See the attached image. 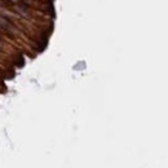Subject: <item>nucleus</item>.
I'll return each instance as SVG.
<instances>
[{
  "mask_svg": "<svg viewBox=\"0 0 168 168\" xmlns=\"http://www.w3.org/2000/svg\"><path fill=\"white\" fill-rule=\"evenodd\" d=\"M0 26L4 27V29H10L12 23L8 21V19L5 17H3V16H0Z\"/></svg>",
  "mask_w": 168,
  "mask_h": 168,
  "instance_id": "obj_1",
  "label": "nucleus"
},
{
  "mask_svg": "<svg viewBox=\"0 0 168 168\" xmlns=\"http://www.w3.org/2000/svg\"><path fill=\"white\" fill-rule=\"evenodd\" d=\"M12 1H17V0H12Z\"/></svg>",
  "mask_w": 168,
  "mask_h": 168,
  "instance_id": "obj_2",
  "label": "nucleus"
}]
</instances>
